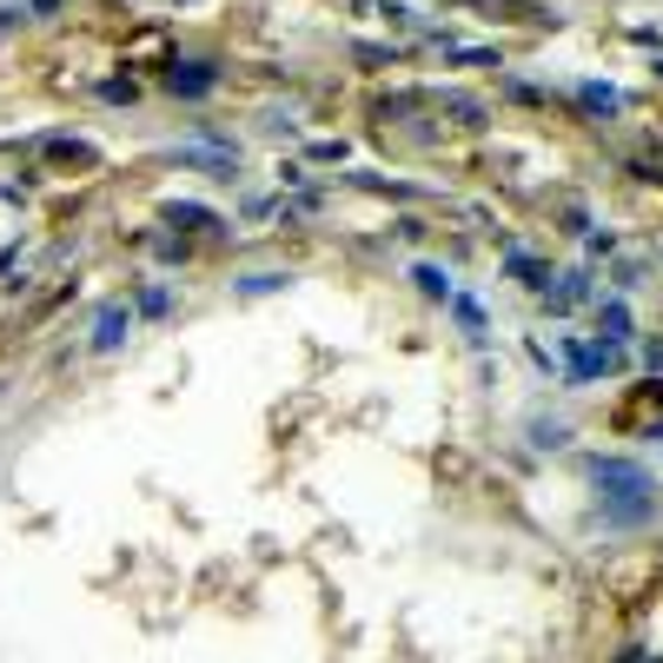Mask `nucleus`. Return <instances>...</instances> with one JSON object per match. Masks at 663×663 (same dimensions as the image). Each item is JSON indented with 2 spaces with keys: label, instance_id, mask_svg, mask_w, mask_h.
<instances>
[{
  "label": "nucleus",
  "instance_id": "1",
  "mask_svg": "<svg viewBox=\"0 0 663 663\" xmlns=\"http://www.w3.org/2000/svg\"><path fill=\"white\" fill-rule=\"evenodd\" d=\"M591 485H597V498H651L657 491L637 458H591Z\"/></svg>",
  "mask_w": 663,
  "mask_h": 663
},
{
  "label": "nucleus",
  "instance_id": "2",
  "mask_svg": "<svg viewBox=\"0 0 663 663\" xmlns=\"http://www.w3.org/2000/svg\"><path fill=\"white\" fill-rule=\"evenodd\" d=\"M617 365H624V345H611V339H597V345L564 339V372H571V386H597V379L617 372Z\"/></svg>",
  "mask_w": 663,
  "mask_h": 663
},
{
  "label": "nucleus",
  "instance_id": "3",
  "mask_svg": "<svg viewBox=\"0 0 663 663\" xmlns=\"http://www.w3.org/2000/svg\"><path fill=\"white\" fill-rule=\"evenodd\" d=\"M213 87H220V67L213 60H173L166 67V94L173 100H206Z\"/></svg>",
  "mask_w": 663,
  "mask_h": 663
},
{
  "label": "nucleus",
  "instance_id": "4",
  "mask_svg": "<svg viewBox=\"0 0 663 663\" xmlns=\"http://www.w3.org/2000/svg\"><path fill=\"white\" fill-rule=\"evenodd\" d=\"M537 299H544L550 319H564V312H577V305L591 299V272H550V285H544Z\"/></svg>",
  "mask_w": 663,
  "mask_h": 663
},
{
  "label": "nucleus",
  "instance_id": "5",
  "mask_svg": "<svg viewBox=\"0 0 663 663\" xmlns=\"http://www.w3.org/2000/svg\"><path fill=\"white\" fill-rule=\"evenodd\" d=\"M127 332H133V305H100V312H94V339H87V345H94V352H120V345H127Z\"/></svg>",
  "mask_w": 663,
  "mask_h": 663
},
{
  "label": "nucleus",
  "instance_id": "6",
  "mask_svg": "<svg viewBox=\"0 0 663 663\" xmlns=\"http://www.w3.org/2000/svg\"><path fill=\"white\" fill-rule=\"evenodd\" d=\"M173 166H206V173L233 179L240 173V153L233 146H173Z\"/></svg>",
  "mask_w": 663,
  "mask_h": 663
},
{
  "label": "nucleus",
  "instance_id": "7",
  "mask_svg": "<svg viewBox=\"0 0 663 663\" xmlns=\"http://www.w3.org/2000/svg\"><path fill=\"white\" fill-rule=\"evenodd\" d=\"M597 518H604V525H651V518H657V498H597Z\"/></svg>",
  "mask_w": 663,
  "mask_h": 663
},
{
  "label": "nucleus",
  "instance_id": "8",
  "mask_svg": "<svg viewBox=\"0 0 663 663\" xmlns=\"http://www.w3.org/2000/svg\"><path fill=\"white\" fill-rule=\"evenodd\" d=\"M40 153H47L53 166H94V159H100V146H87V139H74V133H47Z\"/></svg>",
  "mask_w": 663,
  "mask_h": 663
},
{
  "label": "nucleus",
  "instance_id": "9",
  "mask_svg": "<svg viewBox=\"0 0 663 663\" xmlns=\"http://www.w3.org/2000/svg\"><path fill=\"white\" fill-rule=\"evenodd\" d=\"M505 272H511L525 292H544V285H550V265L537 260V253H505Z\"/></svg>",
  "mask_w": 663,
  "mask_h": 663
},
{
  "label": "nucleus",
  "instance_id": "10",
  "mask_svg": "<svg viewBox=\"0 0 663 663\" xmlns=\"http://www.w3.org/2000/svg\"><path fill=\"white\" fill-rule=\"evenodd\" d=\"M577 107L584 114H624V94L604 87V80H577Z\"/></svg>",
  "mask_w": 663,
  "mask_h": 663
},
{
  "label": "nucleus",
  "instance_id": "11",
  "mask_svg": "<svg viewBox=\"0 0 663 663\" xmlns=\"http://www.w3.org/2000/svg\"><path fill=\"white\" fill-rule=\"evenodd\" d=\"M166 226H179V233H213L220 220H213L206 206H193V199H166Z\"/></svg>",
  "mask_w": 663,
  "mask_h": 663
},
{
  "label": "nucleus",
  "instance_id": "12",
  "mask_svg": "<svg viewBox=\"0 0 663 663\" xmlns=\"http://www.w3.org/2000/svg\"><path fill=\"white\" fill-rule=\"evenodd\" d=\"M597 339H611V345L631 339V305H624V299H604V305H597Z\"/></svg>",
  "mask_w": 663,
  "mask_h": 663
},
{
  "label": "nucleus",
  "instance_id": "13",
  "mask_svg": "<svg viewBox=\"0 0 663 663\" xmlns=\"http://www.w3.org/2000/svg\"><path fill=\"white\" fill-rule=\"evenodd\" d=\"M411 279H418L425 299H438V305L451 299V272H445V265H411Z\"/></svg>",
  "mask_w": 663,
  "mask_h": 663
},
{
  "label": "nucleus",
  "instance_id": "14",
  "mask_svg": "<svg viewBox=\"0 0 663 663\" xmlns=\"http://www.w3.org/2000/svg\"><path fill=\"white\" fill-rule=\"evenodd\" d=\"M285 285V272H246L240 279V299H265V292H279Z\"/></svg>",
  "mask_w": 663,
  "mask_h": 663
},
{
  "label": "nucleus",
  "instance_id": "15",
  "mask_svg": "<svg viewBox=\"0 0 663 663\" xmlns=\"http://www.w3.org/2000/svg\"><path fill=\"white\" fill-rule=\"evenodd\" d=\"M451 312H458V325H465V332H485V305H478V299L451 292Z\"/></svg>",
  "mask_w": 663,
  "mask_h": 663
},
{
  "label": "nucleus",
  "instance_id": "16",
  "mask_svg": "<svg viewBox=\"0 0 663 663\" xmlns=\"http://www.w3.org/2000/svg\"><path fill=\"white\" fill-rule=\"evenodd\" d=\"M139 312H146V319H166V312H173V292H166V285H146V292H139Z\"/></svg>",
  "mask_w": 663,
  "mask_h": 663
},
{
  "label": "nucleus",
  "instance_id": "17",
  "mask_svg": "<svg viewBox=\"0 0 663 663\" xmlns=\"http://www.w3.org/2000/svg\"><path fill=\"white\" fill-rule=\"evenodd\" d=\"M644 365H657V372H663V345H651V352H644Z\"/></svg>",
  "mask_w": 663,
  "mask_h": 663
},
{
  "label": "nucleus",
  "instance_id": "18",
  "mask_svg": "<svg viewBox=\"0 0 663 663\" xmlns=\"http://www.w3.org/2000/svg\"><path fill=\"white\" fill-rule=\"evenodd\" d=\"M53 7H60V0H33V13H53Z\"/></svg>",
  "mask_w": 663,
  "mask_h": 663
},
{
  "label": "nucleus",
  "instance_id": "19",
  "mask_svg": "<svg viewBox=\"0 0 663 663\" xmlns=\"http://www.w3.org/2000/svg\"><path fill=\"white\" fill-rule=\"evenodd\" d=\"M657 80H663V60H657Z\"/></svg>",
  "mask_w": 663,
  "mask_h": 663
}]
</instances>
